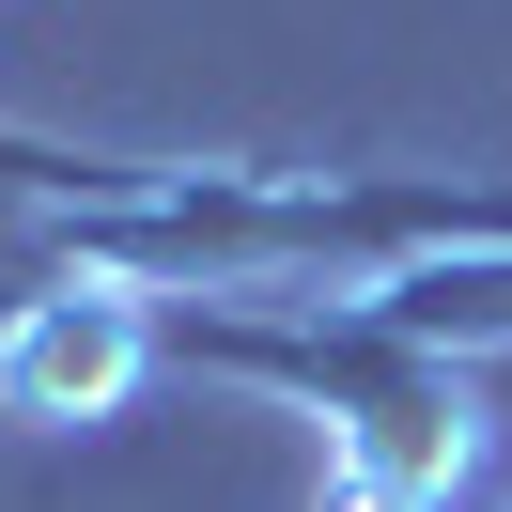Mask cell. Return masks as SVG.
Wrapping results in <instances>:
<instances>
[{
	"label": "cell",
	"instance_id": "obj_1",
	"mask_svg": "<svg viewBox=\"0 0 512 512\" xmlns=\"http://www.w3.org/2000/svg\"><path fill=\"white\" fill-rule=\"evenodd\" d=\"M156 373V326H140V280H47L32 311L0 326V404L16 419H109L125 388Z\"/></svg>",
	"mask_w": 512,
	"mask_h": 512
}]
</instances>
